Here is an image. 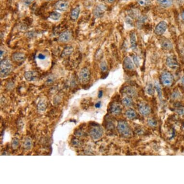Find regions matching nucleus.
<instances>
[{
  "instance_id": "f257e3e1",
  "label": "nucleus",
  "mask_w": 184,
  "mask_h": 184,
  "mask_svg": "<svg viewBox=\"0 0 184 184\" xmlns=\"http://www.w3.org/2000/svg\"><path fill=\"white\" fill-rule=\"evenodd\" d=\"M13 70V64L10 60L4 59L1 60L0 64V75L1 78L7 77Z\"/></svg>"
},
{
  "instance_id": "ddd939ff",
  "label": "nucleus",
  "mask_w": 184,
  "mask_h": 184,
  "mask_svg": "<svg viewBox=\"0 0 184 184\" xmlns=\"http://www.w3.org/2000/svg\"><path fill=\"white\" fill-rule=\"evenodd\" d=\"M123 65L125 69L128 70H134L135 65L132 59L129 57H126L123 60Z\"/></svg>"
},
{
  "instance_id": "2eb2a0df",
  "label": "nucleus",
  "mask_w": 184,
  "mask_h": 184,
  "mask_svg": "<svg viewBox=\"0 0 184 184\" xmlns=\"http://www.w3.org/2000/svg\"><path fill=\"white\" fill-rule=\"evenodd\" d=\"M123 92H124V93L127 96H131V97H134L136 96L137 95V92L136 90L130 86H127L124 87L123 89Z\"/></svg>"
},
{
  "instance_id": "1a4fd4ad",
  "label": "nucleus",
  "mask_w": 184,
  "mask_h": 184,
  "mask_svg": "<svg viewBox=\"0 0 184 184\" xmlns=\"http://www.w3.org/2000/svg\"><path fill=\"white\" fill-rule=\"evenodd\" d=\"M160 44L164 50L170 51L173 48V43L169 39L163 37L160 39Z\"/></svg>"
},
{
  "instance_id": "c03bdc74",
  "label": "nucleus",
  "mask_w": 184,
  "mask_h": 184,
  "mask_svg": "<svg viewBox=\"0 0 184 184\" xmlns=\"http://www.w3.org/2000/svg\"><path fill=\"white\" fill-rule=\"evenodd\" d=\"M181 82L182 83V85H183V86H184V76L183 77H182V78Z\"/></svg>"
},
{
  "instance_id": "39448f33",
  "label": "nucleus",
  "mask_w": 184,
  "mask_h": 184,
  "mask_svg": "<svg viewBox=\"0 0 184 184\" xmlns=\"http://www.w3.org/2000/svg\"><path fill=\"white\" fill-rule=\"evenodd\" d=\"M107 10V7L104 4H100L96 5L93 10V15L96 18H101Z\"/></svg>"
},
{
  "instance_id": "f8f14e48",
  "label": "nucleus",
  "mask_w": 184,
  "mask_h": 184,
  "mask_svg": "<svg viewBox=\"0 0 184 184\" xmlns=\"http://www.w3.org/2000/svg\"><path fill=\"white\" fill-rule=\"evenodd\" d=\"M12 59L15 62H22L26 58V55L22 52H15L12 55Z\"/></svg>"
},
{
  "instance_id": "4468645a",
  "label": "nucleus",
  "mask_w": 184,
  "mask_h": 184,
  "mask_svg": "<svg viewBox=\"0 0 184 184\" xmlns=\"http://www.w3.org/2000/svg\"><path fill=\"white\" fill-rule=\"evenodd\" d=\"M24 77L27 81L33 82L37 78V73L34 71H28L24 73Z\"/></svg>"
},
{
  "instance_id": "c756f323",
  "label": "nucleus",
  "mask_w": 184,
  "mask_h": 184,
  "mask_svg": "<svg viewBox=\"0 0 184 184\" xmlns=\"http://www.w3.org/2000/svg\"><path fill=\"white\" fill-rule=\"evenodd\" d=\"M146 91H147V92L148 95H153L154 93V90L153 86L151 85H148V86L147 88Z\"/></svg>"
},
{
  "instance_id": "f3484780",
  "label": "nucleus",
  "mask_w": 184,
  "mask_h": 184,
  "mask_svg": "<svg viewBox=\"0 0 184 184\" xmlns=\"http://www.w3.org/2000/svg\"><path fill=\"white\" fill-rule=\"evenodd\" d=\"M81 9L79 7H76L72 10L70 13V18L72 20L76 21L79 17Z\"/></svg>"
},
{
  "instance_id": "f03ea898",
  "label": "nucleus",
  "mask_w": 184,
  "mask_h": 184,
  "mask_svg": "<svg viewBox=\"0 0 184 184\" xmlns=\"http://www.w3.org/2000/svg\"><path fill=\"white\" fill-rule=\"evenodd\" d=\"M117 129L120 134L125 137H129L131 134L130 128L127 123L123 120H121L118 123Z\"/></svg>"
},
{
  "instance_id": "a19ab883",
  "label": "nucleus",
  "mask_w": 184,
  "mask_h": 184,
  "mask_svg": "<svg viewBox=\"0 0 184 184\" xmlns=\"http://www.w3.org/2000/svg\"><path fill=\"white\" fill-rule=\"evenodd\" d=\"M103 91H100L99 92L98 97H99V98H101L103 96Z\"/></svg>"
},
{
  "instance_id": "6e6552de",
  "label": "nucleus",
  "mask_w": 184,
  "mask_h": 184,
  "mask_svg": "<svg viewBox=\"0 0 184 184\" xmlns=\"http://www.w3.org/2000/svg\"><path fill=\"white\" fill-rule=\"evenodd\" d=\"M72 33L69 31H66L60 34L58 37V41L62 43H66L72 40Z\"/></svg>"
},
{
  "instance_id": "ea45409f",
  "label": "nucleus",
  "mask_w": 184,
  "mask_h": 184,
  "mask_svg": "<svg viewBox=\"0 0 184 184\" xmlns=\"http://www.w3.org/2000/svg\"><path fill=\"white\" fill-rule=\"evenodd\" d=\"M104 1L109 4H112L115 1V0H104Z\"/></svg>"
},
{
  "instance_id": "473e14b6",
  "label": "nucleus",
  "mask_w": 184,
  "mask_h": 184,
  "mask_svg": "<svg viewBox=\"0 0 184 184\" xmlns=\"http://www.w3.org/2000/svg\"><path fill=\"white\" fill-rule=\"evenodd\" d=\"M35 0H23V4L25 6L28 7L34 2Z\"/></svg>"
},
{
  "instance_id": "58836bf2",
  "label": "nucleus",
  "mask_w": 184,
  "mask_h": 184,
  "mask_svg": "<svg viewBox=\"0 0 184 184\" xmlns=\"http://www.w3.org/2000/svg\"><path fill=\"white\" fill-rule=\"evenodd\" d=\"M101 107V103L100 102H97V103L96 104V105H95V107L96 108H97V109H99V107Z\"/></svg>"
},
{
  "instance_id": "79ce46f5",
  "label": "nucleus",
  "mask_w": 184,
  "mask_h": 184,
  "mask_svg": "<svg viewBox=\"0 0 184 184\" xmlns=\"http://www.w3.org/2000/svg\"><path fill=\"white\" fill-rule=\"evenodd\" d=\"M177 1L179 4H182L184 3V0H177Z\"/></svg>"
},
{
  "instance_id": "393cba45",
  "label": "nucleus",
  "mask_w": 184,
  "mask_h": 184,
  "mask_svg": "<svg viewBox=\"0 0 184 184\" xmlns=\"http://www.w3.org/2000/svg\"><path fill=\"white\" fill-rule=\"evenodd\" d=\"M122 103L126 107H130L132 105L133 101L130 97H125L122 100Z\"/></svg>"
},
{
  "instance_id": "9b49d317",
  "label": "nucleus",
  "mask_w": 184,
  "mask_h": 184,
  "mask_svg": "<svg viewBox=\"0 0 184 184\" xmlns=\"http://www.w3.org/2000/svg\"><path fill=\"white\" fill-rule=\"evenodd\" d=\"M69 7V3L65 0L58 1L55 5V8L56 10L60 12H65L67 10Z\"/></svg>"
},
{
  "instance_id": "5701e85b",
  "label": "nucleus",
  "mask_w": 184,
  "mask_h": 184,
  "mask_svg": "<svg viewBox=\"0 0 184 184\" xmlns=\"http://www.w3.org/2000/svg\"><path fill=\"white\" fill-rule=\"evenodd\" d=\"M125 115L128 119L130 120L136 119L137 116L136 111L132 109H129L128 110H127L125 112Z\"/></svg>"
},
{
  "instance_id": "a211bd4d",
  "label": "nucleus",
  "mask_w": 184,
  "mask_h": 184,
  "mask_svg": "<svg viewBox=\"0 0 184 184\" xmlns=\"http://www.w3.org/2000/svg\"><path fill=\"white\" fill-rule=\"evenodd\" d=\"M130 41L131 48L134 50L136 49L137 47V37L134 31H132L130 34Z\"/></svg>"
},
{
  "instance_id": "cd10ccee",
  "label": "nucleus",
  "mask_w": 184,
  "mask_h": 184,
  "mask_svg": "<svg viewBox=\"0 0 184 184\" xmlns=\"http://www.w3.org/2000/svg\"><path fill=\"white\" fill-rule=\"evenodd\" d=\"M24 146L26 150H30L32 147V143L30 138H27L25 141Z\"/></svg>"
},
{
  "instance_id": "423d86ee",
  "label": "nucleus",
  "mask_w": 184,
  "mask_h": 184,
  "mask_svg": "<svg viewBox=\"0 0 184 184\" xmlns=\"http://www.w3.org/2000/svg\"><path fill=\"white\" fill-rule=\"evenodd\" d=\"M90 134L93 139H99L102 137L103 130L99 126L93 127L90 131Z\"/></svg>"
},
{
  "instance_id": "7ed1b4c3",
  "label": "nucleus",
  "mask_w": 184,
  "mask_h": 184,
  "mask_svg": "<svg viewBox=\"0 0 184 184\" xmlns=\"http://www.w3.org/2000/svg\"><path fill=\"white\" fill-rule=\"evenodd\" d=\"M161 80L162 85L167 87H170L174 82V76L169 72H164L161 74Z\"/></svg>"
},
{
  "instance_id": "b1692460",
  "label": "nucleus",
  "mask_w": 184,
  "mask_h": 184,
  "mask_svg": "<svg viewBox=\"0 0 184 184\" xmlns=\"http://www.w3.org/2000/svg\"><path fill=\"white\" fill-rule=\"evenodd\" d=\"M61 17V14L58 12H53L49 15V18L53 21L59 20Z\"/></svg>"
},
{
  "instance_id": "c9c22d12",
  "label": "nucleus",
  "mask_w": 184,
  "mask_h": 184,
  "mask_svg": "<svg viewBox=\"0 0 184 184\" xmlns=\"http://www.w3.org/2000/svg\"><path fill=\"white\" fill-rule=\"evenodd\" d=\"M38 58L40 59V60H45L46 58V56L45 55H44V54H39L38 55Z\"/></svg>"
},
{
  "instance_id": "7c9ffc66",
  "label": "nucleus",
  "mask_w": 184,
  "mask_h": 184,
  "mask_svg": "<svg viewBox=\"0 0 184 184\" xmlns=\"http://www.w3.org/2000/svg\"><path fill=\"white\" fill-rule=\"evenodd\" d=\"M19 145V140L18 138H14L12 141V146L13 148H17Z\"/></svg>"
},
{
  "instance_id": "dca6fc26",
  "label": "nucleus",
  "mask_w": 184,
  "mask_h": 184,
  "mask_svg": "<svg viewBox=\"0 0 184 184\" xmlns=\"http://www.w3.org/2000/svg\"><path fill=\"white\" fill-rule=\"evenodd\" d=\"M139 111L142 115L147 116L150 114L151 110L148 105L144 104H141L139 106Z\"/></svg>"
},
{
  "instance_id": "2f4dec72",
  "label": "nucleus",
  "mask_w": 184,
  "mask_h": 184,
  "mask_svg": "<svg viewBox=\"0 0 184 184\" xmlns=\"http://www.w3.org/2000/svg\"><path fill=\"white\" fill-rule=\"evenodd\" d=\"M133 60L134 65L136 66L137 67H138L139 66V61L137 56L135 55H134L133 56Z\"/></svg>"
},
{
  "instance_id": "6ab92c4d",
  "label": "nucleus",
  "mask_w": 184,
  "mask_h": 184,
  "mask_svg": "<svg viewBox=\"0 0 184 184\" xmlns=\"http://www.w3.org/2000/svg\"><path fill=\"white\" fill-rule=\"evenodd\" d=\"M156 1L160 6L164 8L170 7L174 3V0H156Z\"/></svg>"
},
{
  "instance_id": "aec40b11",
  "label": "nucleus",
  "mask_w": 184,
  "mask_h": 184,
  "mask_svg": "<svg viewBox=\"0 0 184 184\" xmlns=\"http://www.w3.org/2000/svg\"><path fill=\"white\" fill-rule=\"evenodd\" d=\"M74 48L72 46H66L64 49L61 55V57L62 58H66L72 55L73 52Z\"/></svg>"
},
{
  "instance_id": "49530a36",
  "label": "nucleus",
  "mask_w": 184,
  "mask_h": 184,
  "mask_svg": "<svg viewBox=\"0 0 184 184\" xmlns=\"http://www.w3.org/2000/svg\"><path fill=\"white\" fill-rule=\"evenodd\" d=\"M45 1H51V0H45Z\"/></svg>"
},
{
  "instance_id": "e433bc0d",
  "label": "nucleus",
  "mask_w": 184,
  "mask_h": 184,
  "mask_svg": "<svg viewBox=\"0 0 184 184\" xmlns=\"http://www.w3.org/2000/svg\"><path fill=\"white\" fill-rule=\"evenodd\" d=\"M0 56H1V59H2V58H3L4 55L5 54V50H4V49L2 48V47H1V50H0Z\"/></svg>"
},
{
  "instance_id": "9d476101",
  "label": "nucleus",
  "mask_w": 184,
  "mask_h": 184,
  "mask_svg": "<svg viewBox=\"0 0 184 184\" xmlns=\"http://www.w3.org/2000/svg\"><path fill=\"white\" fill-rule=\"evenodd\" d=\"M166 64L168 67L172 69H176L179 66L177 58L173 55L169 56L167 58Z\"/></svg>"
},
{
  "instance_id": "37998d69",
  "label": "nucleus",
  "mask_w": 184,
  "mask_h": 184,
  "mask_svg": "<svg viewBox=\"0 0 184 184\" xmlns=\"http://www.w3.org/2000/svg\"><path fill=\"white\" fill-rule=\"evenodd\" d=\"M181 18L182 20L184 22V11L182 13L181 15Z\"/></svg>"
},
{
  "instance_id": "bb28decb",
  "label": "nucleus",
  "mask_w": 184,
  "mask_h": 184,
  "mask_svg": "<svg viewBox=\"0 0 184 184\" xmlns=\"http://www.w3.org/2000/svg\"><path fill=\"white\" fill-rule=\"evenodd\" d=\"M155 88L156 90V91L157 92L158 95V97L160 99H161L162 97V93H161V88L160 84L158 83V82H156L155 83Z\"/></svg>"
},
{
  "instance_id": "72a5a7b5",
  "label": "nucleus",
  "mask_w": 184,
  "mask_h": 184,
  "mask_svg": "<svg viewBox=\"0 0 184 184\" xmlns=\"http://www.w3.org/2000/svg\"><path fill=\"white\" fill-rule=\"evenodd\" d=\"M148 124H149V125H150V126L152 127L156 126V124H157L156 121L153 120H152V119H150V120H148Z\"/></svg>"
},
{
  "instance_id": "412c9836",
  "label": "nucleus",
  "mask_w": 184,
  "mask_h": 184,
  "mask_svg": "<svg viewBox=\"0 0 184 184\" xmlns=\"http://www.w3.org/2000/svg\"><path fill=\"white\" fill-rule=\"evenodd\" d=\"M47 101L45 99H41L38 104V109L40 112L45 111L47 107Z\"/></svg>"
},
{
  "instance_id": "0eeeda50",
  "label": "nucleus",
  "mask_w": 184,
  "mask_h": 184,
  "mask_svg": "<svg viewBox=\"0 0 184 184\" xmlns=\"http://www.w3.org/2000/svg\"><path fill=\"white\" fill-rule=\"evenodd\" d=\"M168 25L164 21H161L158 24L155 28L154 32L158 36L164 34L167 28Z\"/></svg>"
},
{
  "instance_id": "c85d7f7f",
  "label": "nucleus",
  "mask_w": 184,
  "mask_h": 184,
  "mask_svg": "<svg viewBox=\"0 0 184 184\" xmlns=\"http://www.w3.org/2000/svg\"><path fill=\"white\" fill-rule=\"evenodd\" d=\"M100 69L101 72H105L107 69V63L105 61L101 62L100 64Z\"/></svg>"
},
{
  "instance_id": "20e7f679",
  "label": "nucleus",
  "mask_w": 184,
  "mask_h": 184,
  "mask_svg": "<svg viewBox=\"0 0 184 184\" xmlns=\"http://www.w3.org/2000/svg\"><path fill=\"white\" fill-rule=\"evenodd\" d=\"M91 72L87 68H83L79 73V79L81 83L86 84L88 83L91 79Z\"/></svg>"
},
{
  "instance_id": "4c0bfd02",
  "label": "nucleus",
  "mask_w": 184,
  "mask_h": 184,
  "mask_svg": "<svg viewBox=\"0 0 184 184\" xmlns=\"http://www.w3.org/2000/svg\"><path fill=\"white\" fill-rule=\"evenodd\" d=\"M179 92H174V93L172 95V97L173 98H175V99H177L178 97H179Z\"/></svg>"
},
{
  "instance_id": "a878e982",
  "label": "nucleus",
  "mask_w": 184,
  "mask_h": 184,
  "mask_svg": "<svg viewBox=\"0 0 184 184\" xmlns=\"http://www.w3.org/2000/svg\"><path fill=\"white\" fill-rule=\"evenodd\" d=\"M139 5L141 7H146L151 4V0H137Z\"/></svg>"
},
{
  "instance_id": "a18cd8bd",
  "label": "nucleus",
  "mask_w": 184,
  "mask_h": 184,
  "mask_svg": "<svg viewBox=\"0 0 184 184\" xmlns=\"http://www.w3.org/2000/svg\"><path fill=\"white\" fill-rule=\"evenodd\" d=\"M123 1H127L128 0H123Z\"/></svg>"
},
{
  "instance_id": "4be33fe9",
  "label": "nucleus",
  "mask_w": 184,
  "mask_h": 184,
  "mask_svg": "<svg viewBox=\"0 0 184 184\" xmlns=\"http://www.w3.org/2000/svg\"><path fill=\"white\" fill-rule=\"evenodd\" d=\"M111 112L114 115L120 114L122 111V109L120 106L118 104L114 103L111 107Z\"/></svg>"
},
{
  "instance_id": "f704fd0d",
  "label": "nucleus",
  "mask_w": 184,
  "mask_h": 184,
  "mask_svg": "<svg viewBox=\"0 0 184 184\" xmlns=\"http://www.w3.org/2000/svg\"><path fill=\"white\" fill-rule=\"evenodd\" d=\"M54 77L50 76L49 77H48L47 80L46 82H47V83L48 84H50V83H52L53 82H54Z\"/></svg>"
}]
</instances>
